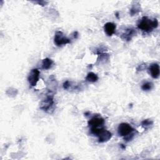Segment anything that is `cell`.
<instances>
[{"mask_svg": "<svg viewBox=\"0 0 160 160\" xmlns=\"http://www.w3.org/2000/svg\"><path fill=\"white\" fill-rule=\"evenodd\" d=\"M69 87H70V82L69 81H65L63 83V88H64V89H68Z\"/></svg>", "mask_w": 160, "mask_h": 160, "instance_id": "obj_16", "label": "cell"}, {"mask_svg": "<svg viewBox=\"0 0 160 160\" xmlns=\"http://www.w3.org/2000/svg\"><path fill=\"white\" fill-rule=\"evenodd\" d=\"M135 34H136V31H135L134 29H133L132 28H128L126 29L125 32L122 34L121 38L122 39L128 41L131 39L132 37L134 36Z\"/></svg>", "mask_w": 160, "mask_h": 160, "instance_id": "obj_10", "label": "cell"}, {"mask_svg": "<svg viewBox=\"0 0 160 160\" xmlns=\"http://www.w3.org/2000/svg\"><path fill=\"white\" fill-rule=\"evenodd\" d=\"M152 86H153V84L151 82H146L143 83L142 85L141 86V89L143 91H148L151 90L152 88Z\"/></svg>", "mask_w": 160, "mask_h": 160, "instance_id": "obj_13", "label": "cell"}, {"mask_svg": "<svg viewBox=\"0 0 160 160\" xmlns=\"http://www.w3.org/2000/svg\"><path fill=\"white\" fill-rule=\"evenodd\" d=\"M54 44L58 46H62L66 44L70 43L71 41L69 39L66 38L61 31H56L54 38Z\"/></svg>", "mask_w": 160, "mask_h": 160, "instance_id": "obj_2", "label": "cell"}, {"mask_svg": "<svg viewBox=\"0 0 160 160\" xmlns=\"http://www.w3.org/2000/svg\"><path fill=\"white\" fill-rule=\"evenodd\" d=\"M54 105L53 96H48L46 98L42 100L40 104V108L43 111L50 112V110L52 109V106Z\"/></svg>", "mask_w": 160, "mask_h": 160, "instance_id": "obj_3", "label": "cell"}, {"mask_svg": "<svg viewBox=\"0 0 160 160\" xmlns=\"http://www.w3.org/2000/svg\"><path fill=\"white\" fill-rule=\"evenodd\" d=\"M139 11H140V9H139V4H138V5H134V6L132 7V8L130 9V13H131V14L132 16V15H134V14H136L137 12H138Z\"/></svg>", "mask_w": 160, "mask_h": 160, "instance_id": "obj_15", "label": "cell"}, {"mask_svg": "<svg viewBox=\"0 0 160 160\" xmlns=\"http://www.w3.org/2000/svg\"><path fill=\"white\" fill-rule=\"evenodd\" d=\"M153 122L151 121V120H149V119H146V120H144L142 121L141 122V125L143 128H147L148 127H149L150 126H151Z\"/></svg>", "mask_w": 160, "mask_h": 160, "instance_id": "obj_14", "label": "cell"}, {"mask_svg": "<svg viewBox=\"0 0 160 160\" xmlns=\"http://www.w3.org/2000/svg\"><path fill=\"white\" fill-rule=\"evenodd\" d=\"M116 24H114V23L112 22H107L104 24V31L106 32V34L109 36H112L115 31H116Z\"/></svg>", "mask_w": 160, "mask_h": 160, "instance_id": "obj_9", "label": "cell"}, {"mask_svg": "<svg viewBox=\"0 0 160 160\" xmlns=\"http://www.w3.org/2000/svg\"><path fill=\"white\" fill-rule=\"evenodd\" d=\"M86 79L89 82H95L98 80V77L95 73L92 72H90L88 74L87 76L86 77Z\"/></svg>", "mask_w": 160, "mask_h": 160, "instance_id": "obj_12", "label": "cell"}, {"mask_svg": "<svg viewBox=\"0 0 160 160\" xmlns=\"http://www.w3.org/2000/svg\"><path fill=\"white\" fill-rule=\"evenodd\" d=\"M53 66V61L49 58H45L42 60V68L44 69H49Z\"/></svg>", "mask_w": 160, "mask_h": 160, "instance_id": "obj_11", "label": "cell"}, {"mask_svg": "<svg viewBox=\"0 0 160 160\" xmlns=\"http://www.w3.org/2000/svg\"><path fill=\"white\" fill-rule=\"evenodd\" d=\"M134 131V129L132 128V126L125 122H122L120 124L118 128V132L119 136H126L128 134H131Z\"/></svg>", "mask_w": 160, "mask_h": 160, "instance_id": "obj_4", "label": "cell"}, {"mask_svg": "<svg viewBox=\"0 0 160 160\" xmlns=\"http://www.w3.org/2000/svg\"><path fill=\"white\" fill-rule=\"evenodd\" d=\"M39 71L38 69H32L29 74L28 77V81L31 86H35L39 81Z\"/></svg>", "mask_w": 160, "mask_h": 160, "instance_id": "obj_5", "label": "cell"}, {"mask_svg": "<svg viewBox=\"0 0 160 160\" xmlns=\"http://www.w3.org/2000/svg\"><path fill=\"white\" fill-rule=\"evenodd\" d=\"M158 26V21L156 19L154 20L149 19L148 17L144 16L142 18L138 23V28L145 32H151L153 28H156Z\"/></svg>", "mask_w": 160, "mask_h": 160, "instance_id": "obj_1", "label": "cell"}, {"mask_svg": "<svg viewBox=\"0 0 160 160\" xmlns=\"http://www.w3.org/2000/svg\"><path fill=\"white\" fill-rule=\"evenodd\" d=\"M97 136L98 137V141L99 142H104L109 141L111 138L112 134L108 130L103 129Z\"/></svg>", "mask_w": 160, "mask_h": 160, "instance_id": "obj_7", "label": "cell"}, {"mask_svg": "<svg viewBox=\"0 0 160 160\" xmlns=\"http://www.w3.org/2000/svg\"><path fill=\"white\" fill-rule=\"evenodd\" d=\"M149 71L153 78H158L159 76V66L158 63H153L149 67Z\"/></svg>", "mask_w": 160, "mask_h": 160, "instance_id": "obj_8", "label": "cell"}, {"mask_svg": "<svg viewBox=\"0 0 160 160\" xmlns=\"http://www.w3.org/2000/svg\"><path fill=\"white\" fill-rule=\"evenodd\" d=\"M104 124V120L101 116H94L88 121V125L91 128H102Z\"/></svg>", "mask_w": 160, "mask_h": 160, "instance_id": "obj_6", "label": "cell"}]
</instances>
